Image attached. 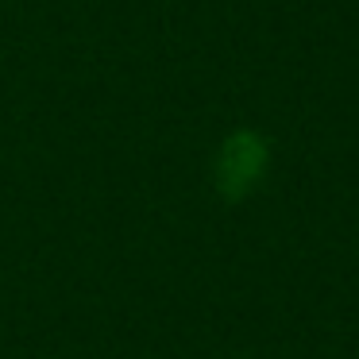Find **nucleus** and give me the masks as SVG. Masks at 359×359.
I'll return each instance as SVG.
<instances>
[{
    "mask_svg": "<svg viewBox=\"0 0 359 359\" xmlns=\"http://www.w3.org/2000/svg\"><path fill=\"white\" fill-rule=\"evenodd\" d=\"M266 170V143L255 132H236L224 140L217 158V186L224 197H243L255 189V182Z\"/></svg>",
    "mask_w": 359,
    "mask_h": 359,
    "instance_id": "f257e3e1",
    "label": "nucleus"
}]
</instances>
